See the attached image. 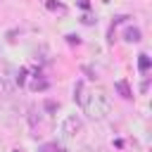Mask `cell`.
Returning a JSON list of instances; mask_svg holds the SVG:
<instances>
[{"mask_svg": "<svg viewBox=\"0 0 152 152\" xmlns=\"http://www.w3.org/2000/svg\"><path fill=\"white\" fill-rule=\"evenodd\" d=\"M78 104L83 107V112H86L93 121H102V119H107L109 112H112V100H109L107 90H102V88L83 90Z\"/></svg>", "mask_w": 152, "mask_h": 152, "instance_id": "6da1fadb", "label": "cell"}, {"mask_svg": "<svg viewBox=\"0 0 152 152\" xmlns=\"http://www.w3.org/2000/svg\"><path fill=\"white\" fill-rule=\"evenodd\" d=\"M83 119L78 116V114H66L64 119H62V126H59V131H62V135L64 138H76V135H81L83 133Z\"/></svg>", "mask_w": 152, "mask_h": 152, "instance_id": "7a4b0ae2", "label": "cell"}, {"mask_svg": "<svg viewBox=\"0 0 152 152\" xmlns=\"http://www.w3.org/2000/svg\"><path fill=\"white\" fill-rule=\"evenodd\" d=\"M124 40L138 43V40H140V28H138V26H126V28H124Z\"/></svg>", "mask_w": 152, "mask_h": 152, "instance_id": "3957f363", "label": "cell"}, {"mask_svg": "<svg viewBox=\"0 0 152 152\" xmlns=\"http://www.w3.org/2000/svg\"><path fill=\"white\" fill-rule=\"evenodd\" d=\"M114 88H116V93H119V95H121V97H131V95H133V93H131V88H128V83H126V81H116V86H114Z\"/></svg>", "mask_w": 152, "mask_h": 152, "instance_id": "277c9868", "label": "cell"}, {"mask_svg": "<svg viewBox=\"0 0 152 152\" xmlns=\"http://www.w3.org/2000/svg\"><path fill=\"white\" fill-rule=\"evenodd\" d=\"M28 124H31V126H38V124H40V112H36L33 107L28 109Z\"/></svg>", "mask_w": 152, "mask_h": 152, "instance_id": "5b68a950", "label": "cell"}, {"mask_svg": "<svg viewBox=\"0 0 152 152\" xmlns=\"http://www.w3.org/2000/svg\"><path fill=\"white\" fill-rule=\"evenodd\" d=\"M138 66H140V71H145V69L150 66V57H147V55H140V59H138Z\"/></svg>", "mask_w": 152, "mask_h": 152, "instance_id": "8992f818", "label": "cell"}, {"mask_svg": "<svg viewBox=\"0 0 152 152\" xmlns=\"http://www.w3.org/2000/svg\"><path fill=\"white\" fill-rule=\"evenodd\" d=\"M31 88H33V90H45V88H48V83H45V81H33V86H31Z\"/></svg>", "mask_w": 152, "mask_h": 152, "instance_id": "52a82bcc", "label": "cell"}, {"mask_svg": "<svg viewBox=\"0 0 152 152\" xmlns=\"http://www.w3.org/2000/svg\"><path fill=\"white\" fill-rule=\"evenodd\" d=\"M24 81H26V69H19V74H17V83L21 86Z\"/></svg>", "mask_w": 152, "mask_h": 152, "instance_id": "ba28073f", "label": "cell"}, {"mask_svg": "<svg viewBox=\"0 0 152 152\" xmlns=\"http://www.w3.org/2000/svg\"><path fill=\"white\" fill-rule=\"evenodd\" d=\"M45 109H48V112H55V109H57V102H55V100H48V102H45Z\"/></svg>", "mask_w": 152, "mask_h": 152, "instance_id": "9c48e42d", "label": "cell"}, {"mask_svg": "<svg viewBox=\"0 0 152 152\" xmlns=\"http://www.w3.org/2000/svg\"><path fill=\"white\" fill-rule=\"evenodd\" d=\"M57 150H59L57 145H43L40 147V152H57Z\"/></svg>", "mask_w": 152, "mask_h": 152, "instance_id": "30bf717a", "label": "cell"}]
</instances>
